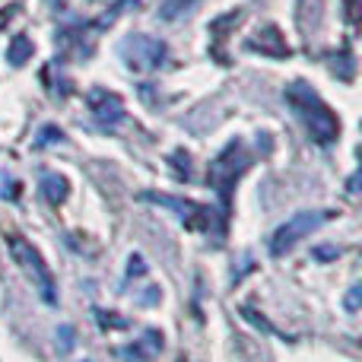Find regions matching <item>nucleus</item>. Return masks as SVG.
<instances>
[{
    "label": "nucleus",
    "mask_w": 362,
    "mask_h": 362,
    "mask_svg": "<svg viewBox=\"0 0 362 362\" xmlns=\"http://www.w3.org/2000/svg\"><path fill=\"white\" fill-rule=\"evenodd\" d=\"M146 274V267H144V257L140 255H134L131 261H127V280H131V276H144Z\"/></svg>",
    "instance_id": "15"
},
{
    "label": "nucleus",
    "mask_w": 362,
    "mask_h": 362,
    "mask_svg": "<svg viewBox=\"0 0 362 362\" xmlns=\"http://www.w3.org/2000/svg\"><path fill=\"white\" fill-rule=\"evenodd\" d=\"M248 165H251V156H248V150H245L242 140H229L226 150L210 163V175H206V181H210V187L216 191L219 204H223V223H226V216H229L232 191H235L238 178L245 175Z\"/></svg>",
    "instance_id": "2"
},
{
    "label": "nucleus",
    "mask_w": 362,
    "mask_h": 362,
    "mask_svg": "<svg viewBox=\"0 0 362 362\" xmlns=\"http://www.w3.org/2000/svg\"><path fill=\"white\" fill-rule=\"evenodd\" d=\"M51 144H64V131H57L54 124L42 127V134H38V140H35V146H51Z\"/></svg>",
    "instance_id": "13"
},
{
    "label": "nucleus",
    "mask_w": 362,
    "mask_h": 362,
    "mask_svg": "<svg viewBox=\"0 0 362 362\" xmlns=\"http://www.w3.org/2000/svg\"><path fill=\"white\" fill-rule=\"evenodd\" d=\"M86 105L99 127H118L121 121H124V102H121V95L112 93V89H99V86L89 89Z\"/></svg>",
    "instance_id": "7"
},
{
    "label": "nucleus",
    "mask_w": 362,
    "mask_h": 362,
    "mask_svg": "<svg viewBox=\"0 0 362 362\" xmlns=\"http://www.w3.org/2000/svg\"><path fill=\"white\" fill-rule=\"evenodd\" d=\"M245 48H248V51H261V54H267V57H289V45L283 42V35H280V29H276V25H264L255 38H248V45H245Z\"/></svg>",
    "instance_id": "8"
},
{
    "label": "nucleus",
    "mask_w": 362,
    "mask_h": 362,
    "mask_svg": "<svg viewBox=\"0 0 362 362\" xmlns=\"http://www.w3.org/2000/svg\"><path fill=\"white\" fill-rule=\"evenodd\" d=\"M334 216H337L334 210H302V213H296V216H289L286 223L270 235V255H276V257L286 255L296 242H302L305 235H312L318 226H325L327 219H334Z\"/></svg>",
    "instance_id": "4"
},
{
    "label": "nucleus",
    "mask_w": 362,
    "mask_h": 362,
    "mask_svg": "<svg viewBox=\"0 0 362 362\" xmlns=\"http://www.w3.org/2000/svg\"><path fill=\"white\" fill-rule=\"evenodd\" d=\"M346 308H350V312H356L359 308V286H353L350 293H346Z\"/></svg>",
    "instance_id": "18"
},
{
    "label": "nucleus",
    "mask_w": 362,
    "mask_h": 362,
    "mask_svg": "<svg viewBox=\"0 0 362 362\" xmlns=\"http://www.w3.org/2000/svg\"><path fill=\"white\" fill-rule=\"evenodd\" d=\"M95 318H99V327L102 331H127L131 327V321L124 318V315H118V312H105V308H95Z\"/></svg>",
    "instance_id": "12"
},
{
    "label": "nucleus",
    "mask_w": 362,
    "mask_h": 362,
    "mask_svg": "<svg viewBox=\"0 0 362 362\" xmlns=\"http://www.w3.org/2000/svg\"><path fill=\"white\" fill-rule=\"evenodd\" d=\"M61 340H64V346H61V350L67 353V350H70V327H61Z\"/></svg>",
    "instance_id": "19"
},
{
    "label": "nucleus",
    "mask_w": 362,
    "mask_h": 362,
    "mask_svg": "<svg viewBox=\"0 0 362 362\" xmlns=\"http://www.w3.org/2000/svg\"><path fill=\"white\" fill-rule=\"evenodd\" d=\"M159 299H163V293H159V286H150V289H146V293H144V299H140V305H144V308H153Z\"/></svg>",
    "instance_id": "16"
},
{
    "label": "nucleus",
    "mask_w": 362,
    "mask_h": 362,
    "mask_svg": "<svg viewBox=\"0 0 362 362\" xmlns=\"http://www.w3.org/2000/svg\"><path fill=\"white\" fill-rule=\"evenodd\" d=\"M172 165H175V178H191V156H187L185 150H178L175 156H172Z\"/></svg>",
    "instance_id": "14"
},
{
    "label": "nucleus",
    "mask_w": 362,
    "mask_h": 362,
    "mask_svg": "<svg viewBox=\"0 0 362 362\" xmlns=\"http://www.w3.org/2000/svg\"><path fill=\"white\" fill-rule=\"evenodd\" d=\"M29 57H32V42L25 35H16L6 45V64H10V67H23Z\"/></svg>",
    "instance_id": "11"
},
{
    "label": "nucleus",
    "mask_w": 362,
    "mask_h": 362,
    "mask_svg": "<svg viewBox=\"0 0 362 362\" xmlns=\"http://www.w3.org/2000/svg\"><path fill=\"white\" fill-rule=\"evenodd\" d=\"M286 102L293 105V112L299 115V121L305 124V131L312 134V140L318 146H331L340 137V118L331 105L318 95V89L305 80H296L286 86Z\"/></svg>",
    "instance_id": "1"
},
{
    "label": "nucleus",
    "mask_w": 362,
    "mask_h": 362,
    "mask_svg": "<svg viewBox=\"0 0 362 362\" xmlns=\"http://www.w3.org/2000/svg\"><path fill=\"white\" fill-rule=\"evenodd\" d=\"M42 194H45V200H48V204H64V200H67V194H70V181L64 178V175H45L42 178Z\"/></svg>",
    "instance_id": "9"
},
{
    "label": "nucleus",
    "mask_w": 362,
    "mask_h": 362,
    "mask_svg": "<svg viewBox=\"0 0 362 362\" xmlns=\"http://www.w3.org/2000/svg\"><path fill=\"white\" fill-rule=\"evenodd\" d=\"M6 245H10L13 261H16L19 267L32 276V283L38 286L42 299L48 302V305H57V286H54V276H51V270H48V264H45L42 251H38L35 245H29L25 238H19V235H10V238H6Z\"/></svg>",
    "instance_id": "3"
},
{
    "label": "nucleus",
    "mask_w": 362,
    "mask_h": 362,
    "mask_svg": "<svg viewBox=\"0 0 362 362\" xmlns=\"http://www.w3.org/2000/svg\"><path fill=\"white\" fill-rule=\"evenodd\" d=\"M140 200H150V204H159L165 210L178 213V219L187 226V229H197V232H206L213 226V210L197 200H185V197H169V194H156V191H144Z\"/></svg>",
    "instance_id": "6"
},
{
    "label": "nucleus",
    "mask_w": 362,
    "mask_h": 362,
    "mask_svg": "<svg viewBox=\"0 0 362 362\" xmlns=\"http://www.w3.org/2000/svg\"><path fill=\"white\" fill-rule=\"evenodd\" d=\"M121 61L127 64V70L134 74H146V70L163 67L165 61V42L163 38L144 35V32H134L121 42Z\"/></svg>",
    "instance_id": "5"
},
{
    "label": "nucleus",
    "mask_w": 362,
    "mask_h": 362,
    "mask_svg": "<svg viewBox=\"0 0 362 362\" xmlns=\"http://www.w3.org/2000/svg\"><path fill=\"white\" fill-rule=\"evenodd\" d=\"M197 4H200V0H159L156 13H159V19H165V23H175V19L187 16V13H191Z\"/></svg>",
    "instance_id": "10"
},
{
    "label": "nucleus",
    "mask_w": 362,
    "mask_h": 362,
    "mask_svg": "<svg viewBox=\"0 0 362 362\" xmlns=\"http://www.w3.org/2000/svg\"><path fill=\"white\" fill-rule=\"evenodd\" d=\"M344 10H346V19L356 23L359 19V0H344Z\"/></svg>",
    "instance_id": "17"
}]
</instances>
